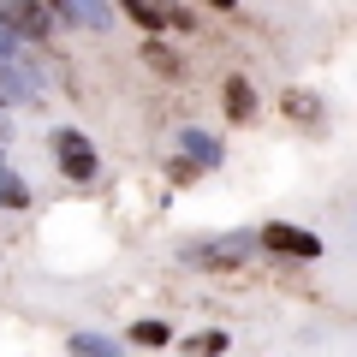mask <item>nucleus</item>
<instances>
[{
    "mask_svg": "<svg viewBox=\"0 0 357 357\" xmlns=\"http://www.w3.org/2000/svg\"><path fill=\"white\" fill-rule=\"evenodd\" d=\"M54 18H60L54 0H0V24L13 30V36H24V42H48Z\"/></svg>",
    "mask_w": 357,
    "mask_h": 357,
    "instance_id": "obj_1",
    "label": "nucleus"
},
{
    "mask_svg": "<svg viewBox=\"0 0 357 357\" xmlns=\"http://www.w3.org/2000/svg\"><path fill=\"white\" fill-rule=\"evenodd\" d=\"M54 161H60V173L72 185H89L96 178V149H89L84 131H54Z\"/></svg>",
    "mask_w": 357,
    "mask_h": 357,
    "instance_id": "obj_2",
    "label": "nucleus"
},
{
    "mask_svg": "<svg viewBox=\"0 0 357 357\" xmlns=\"http://www.w3.org/2000/svg\"><path fill=\"white\" fill-rule=\"evenodd\" d=\"M119 6H126L143 30H197V18L185 13V6H173V0H119Z\"/></svg>",
    "mask_w": 357,
    "mask_h": 357,
    "instance_id": "obj_3",
    "label": "nucleus"
},
{
    "mask_svg": "<svg viewBox=\"0 0 357 357\" xmlns=\"http://www.w3.org/2000/svg\"><path fill=\"white\" fill-rule=\"evenodd\" d=\"M256 238H262L268 250H280V256H304V262H310V256H321V238H316V232L286 227V220H268V227L256 232Z\"/></svg>",
    "mask_w": 357,
    "mask_h": 357,
    "instance_id": "obj_4",
    "label": "nucleus"
},
{
    "mask_svg": "<svg viewBox=\"0 0 357 357\" xmlns=\"http://www.w3.org/2000/svg\"><path fill=\"white\" fill-rule=\"evenodd\" d=\"M220 102H227L232 126H250V119H256V84H250V77H227V84H220Z\"/></svg>",
    "mask_w": 357,
    "mask_h": 357,
    "instance_id": "obj_5",
    "label": "nucleus"
},
{
    "mask_svg": "<svg viewBox=\"0 0 357 357\" xmlns=\"http://www.w3.org/2000/svg\"><path fill=\"white\" fill-rule=\"evenodd\" d=\"M54 6H60V18H77V24H89V30H107V24H114L107 0H54Z\"/></svg>",
    "mask_w": 357,
    "mask_h": 357,
    "instance_id": "obj_6",
    "label": "nucleus"
},
{
    "mask_svg": "<svg viewBox=\"0 0 357 357\" xmlns=\"http://www.w3.org/2000/svg\"><path fill=\"white\" fill-rule=\"evenodd\" d=\"M250 244H262V238H256V232H232V238L208 244V250H197V256H203V262H215V268H232L244 250H250Z\"/></svg>",
    "mask_w": 357,
    "mask_h": 357,
    "instance_id": "obj_7",
    "label": "nucleus"
},
{
    "mask_svg": "<svg viewBox=\"0 0 357 357\" xmlns=\"http://www.w3.org/2000/svg\"><path fill=\"white\" fill-rule=\"evenodd\" d=\"M178 149L191 155V161H203V167H220V137H208V131H178Z\"/></svg>",
    "mask_w": 357,
    "mask_h": 357,
    "instance_id": "obj_8",
    "label": "nucleus"
},
{
    "mask_svg": "<svg viewBox=\"0 0 357 357\" xmlns=\"http://www.w3.org/2000/svg\"><path fill=\"white\" fill-rule=\"evenodd\" d=\"M286 114H292L298 126H321V102L310 89H286Z\"/></svg>",
    "mask_w": 357,
    "mask_h": 357,
    "instance_id": "obj_9",
    "label": "nucleus"
},
{
    "mask_svg": "<svg viewBox=\"0 0 357 357\" xmlns=\"http://www.w3.org/2000/svg\"><path fill=\"white\" fill-rule=\"evenodd\" d=\"M30 203V185L18 173H6V167H0V208H24Z\"/></svg>",
    "mask_w": 357,
    "mask_h": 357,
    "instance_id": "obj_10",
    "label": "nucleus"
},
{
    "mask_svg": "<svg viewBox=\"0 0 357 357\" xmlns=\"http://www.w3.org/2000/svg\"><path fill=\"white\" fill-rule=\"evenodd\" d=\"M66 351H72V357H107V351H114V340H102V333H72Z\"/></svg>",
    "mask_w": 357,
    "mask_h": 357,
    "instance_id": "obj_11",
    "label": "nucleus"
},
{
    "mask_svg": "<svg viewBox=\"0 0 357 357\" xmlns=\"http://www.w3.org/2000/svg\"><path fill=\"white\" fill-rule=\"evenodd\" d=\"M167 340H173V328H167V321H137V328H131V345H167Z\"/></svg>",
    "mask_w": 357,
    "mask_h": 357,
    "instance_id": "obj_12",
    "label": "nucleus"
},
{
    "mask_svg": "<svg viewBox=\"0 0 357 357\" xmlns=\"http://www.w3.org/2000/svg\"><path fill=\"white\" fill-rule=\"evenodd\" d=\"M185 351H227V333H197V340H185Z\"/></svg>",
    "mask_w": 357,
    "mask_h": 357,
    "instance_id": "obj_13",
    "label": "nucleus"
},
{
    "mask_svg": "<svg viewBox=\"0 0 357 357\" xmlns=\"http://www.w3.org/2000/svg\"><path fill=\"white\" fill-rule=\"evenodd\" d=\"M167 173H173V185H191V178L203 173V161H191V155H185V161H173V167H167Z\"/></svg>",
    "mask_w": 357,
    "mask_h": 357,
    "instance_id": "obj_14",
    "label": "nucleus"
},
{
    "mask_svg": "<svg viewBox=\"0 0 357 357\" xmlns=\"http://www.w3.org/2000/svg\"><path fill=\"white\" fill-rule=\"evenodd\" d=\"M143 54H149V66H161V72H178V60H173V54L161 48V42H149V48H143Z\"/></svg>",
    "mask_w": 357,
    "mask_h": 357,
    "instance_id": "obj_15",
    "label": "nucleus"
},
{
    "mask_svg": "<svg viewBox=\"0 0 357 357\" xmlns=\"http://www.w3.org/2000/svg\"><path fill=\"white\" fill-rule=\"evenodd\" d=\"M208 6H215V13H232V6H238V0H208Z\"/></svg>",
    "mask_w": 357,
    "mask_h": 357,
    "instance_id": "obj_16",
    "label": "nucleus"
}]
</instances>
